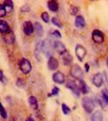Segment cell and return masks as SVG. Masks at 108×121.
<instances>
[{
    "label": "cell",
    "instance_id": "obj_22",
    "mask_svg": "<svg viewBox=\"0 0 108 121\" xmlns=\"http://www.w3.org/2000/svg\"><path fill=\"white\" fill-rule=\"evenodd\" d=\"M3 5L5 6V8H6V11L7 12H11L13 10V1L12 0H5V1L3 2Z\"/></svg>",
    "mask_w": 108,
    "mask_h": 121
},
{
    "label": "cell",
    "instance_id": "obj_33",
    "mask_svg": "<svg viewBox=\"0 0 108 121\" xmlns=\"http://www.w3.org/2000/svg\"><path fill=\"white\" fill-rule=\"evenodd\" d=\"M0 82H1L2 84H7V78L4 75V73L2 72L1 69H0Z\"/></svg>",
    "mask_w": 108,
    "mask_h": 121
},
{
    "label": "cell",
    "instance_id": "obj_30",
    "mask_svg": "<svg viewBox=\"0 0 108 121\" xmlns=\"http://www.w3.org/2000/svg\"><path fill=\"white\" fill-rule=\"evenodd\" d=\"M52 23L55 25V26H56L58 28H61L63 27V25H61L60 21L59 20V18H56V17H53L52 18Z\"/></svg>",
    "mask_w": 108,
    "mask_h": 121
},
{
    "label": "cell",
    "instance_id": "obj_1",
    "mask_svg": "<svg viewBox=\"0 0 108 121\" xmlns=\"http://www.w3.org/2000/svg\"><path fill=\"white\" fill-rule=\"evenodd\" d=\"M81 105L83 107L84 111L86 113H91L93 112V110L95 108V103L93 101V99L88 97V96H84L81 99Z\"/></svg>",
    "mask_w": 108,
    "mask_h": 121
},
{
    "label": "cell",
    "instance_id": "obj_18",
    "mask_svg": "<svg viewBox=\"0 0 108 121\" xmlns=\"http://www.w3.org/2000/svg\"><path fill=\"white\" fill-rule=\"evenodd\" d=\"M10 30H11V28L9 27L8 23L6 21H4V20L0 19V33L2 35H5L6 33H8Z\"/></svg>",
    "mask_w": 108,
    "mask_h": 121
},
{
    "label": "cell",
    "instance_id": "obj_10",
    "mask_svg": "<svg viewBox=\"0 0 108 121\" xmlns=\"http://www.w3.org/2000/svg\"><path fill=\"white\" fill-rule=\"evenodd\" d=\"M91 82L96 87H100L101 85L103 84V75H102V73H95L93 77H92Z\"/></svg>",
    "mask_w": 108,
    "mask_h": 121
},
{
    "label": "cell",
    "instance_id": "obj_12",
    "mask_svg": "<svg viewBox=\"0 0 108 121\" xmlns=\"http://www.w3.org/2000/svg\"><path fill=\"white\" fill-rule=\"evenodd\" d=\"M3 41L7 45H13L15 42V34L12 30H10L8 33L3 35Z\"/></svg>",
    "mask_w": 108,
    "mask_h": 121
},
{
    "label": "cell",
    "instance_id": "obj_6",
    "mask_svg": "<svg viewBox=\"0 0 108 121\" xmlns=\"http://www.w3.org/2000/svg\"><path fill=\"white\" fill-rule=\"evenodd\" d=\"M65 86L68 87L69 89H70V90H71V92H73L76 97H79V95H80V91H79V89H78V85H76V83H75L74 80H71V79L68 80V82H66Z\"/></svg>",
    "mask_w": 108,
    "mask_h": 121
},
{
    "label": "cell",
    "instance_id": "obj_20",
    "mask_svg": "<svg viewBox=\"0 0 108 121\" xmlns=\"http://www.w3.org/2000/svg\"><path fill=\"white\" fill-rule=\"evenodd\" d=\"M90 121H103V115H102V112L99 111V110H96V111L93 112V114L91 115Z\"/></svg>",
    "mask_w": 108,
    "mask_h": 121
},
{
    "label": "cell",
    "instance_id": "obj_19",
    "mask_svg": "<svg viewBox=\"0 0 108 121\" xmlns=\"http://www.w3.org/2000/svg\"><path fill=\"white\" fill-rule=\"evenodd\" d=\"M47 6L49 8V10H51L52 12H56L59 10V3L55 1V0H51V1H48Z\"/></svg>",
    "mask_w": 108,
    "mask_h": 121
},
{
    "label": "cell",
    "instance_id": "obj_31",
    "mask_svg": "<svg viewBox=\"0 0 108 121\" xmlns=\"http://www.w3.org/2000/svg\"><path fill=\"white\" fill-rule=\"evenodd\" d=\"M7 14V11H6V8L3 4H0V18H3L6 16Z\"/></svg>",
    "mask_w": 108,
    "mask_h": 121
},
{
    "label": "cell",
    "instance_id": "obj_29",
    "mask_svg": "<svg viewBox=\"0 0 108 121\" xmlns=\"http://www.w3.org/2000/svg\"><path fill=\"white\" fill-rule=\"evenodd\" d=\"M41 18L45 23H49L50 22V16H49V13L48 12H43L41 14Z\"/></svg>",
    "mask_w": 108,
    "mask_h": 121
},
{
    "label": "cell",
    "instance_id": "obj_21",
    "mask_svg": "<svg viewBox=\"0 0 108 121\" xmlns=\"http://www.w3.org/2000/svg\"><path fill=\"white\" fill-rule=\"evenodd\" d=\"M34 26H35V32H36V34H37V36H38V37H42L43 34H44L43 26H42V25H41L39 22H36V23L34 24Z\"/></svg>",
    "mask_w": 108,
    "mask_h": 121
},
{
    "label": "cell",
    "instance_id": "obj_25",
    "mask_svg": "<svg viewBox=\"0 0 108 121\" xmlns=\"http://www.w3.org/2000/svg\"><path fill=\"white\" fill-rule=\"evenodd\" d=\"M79 11V8L78 6H74V5H70V7H69V13L70 15H73V16H74V15H76L78 13Z\"/></svg>",
    "mask_w": 108,
    "mask_h": 121
},
{
    "label": "cell",
    "instance_id": "obj_3",
    "mask_svg": "<svg viewBox=\"0 0 108 121\" xmlns=\"http://www.w3.org/2000/svg\"><path fill=\"white\" fill-rule=\"evenodd\" d=\"M19 69L23 73L27 74L31 72V69H32V65H31L30 60L28 59L23 58L19 60Z\"/></svg>",
    "mask_w": 108,
    "mask_h": 121
},
{
    "label": "cell",
    "instance_id": "obj_24",
    "mask_svg": "<svg viewBox=\"0 0 108 121\" xmlns=\"http://www.w3.org/2000/svg\"><path fill=\"white\" fill-rule=\"evenodd\" d=\"M100 95H101V97L103 98V100H104V102L106 103V105H108V92H107V89L106 88L102 89Z\"/></svg>",
    "mask_w": 108,
    "mask_h": 121
},
{
    "label": "cell",
    "instance_id": "obj_5",
    "mask_svg": "<svg viewBox=\"0 0 108 121\" xmlns=\"http://www.w3.org/2000/svg\"><path fill=\"white\" fill-rule=\"evenodd\" d=\"M70 75L73 77L75 79H82V77H83V73H82V69H80L79 65H73L70 69Z\"/></svg>",
    "mask_w": 108,
    "mask_h": 121
},
{
    "label": "cell",
    "instance_id": "obj_26",
    "mask_svg": "<svg viewBox=\"0 0 108 121\" xmlns=\"http://www.w3.org/2000/svg\"><path fill=\"white\" fill-rule=\"evenodd\" d=\"M16 85H17L18 87H20V88H25V86H26V82H25L24 79L19 78L16 80Z\"/></svg>",
    "mask_w": 108,
    "mask_h": 121
},
{
    "label": "cell",
    "instance_id": "obj_2",
    "mask_svg": "<svg viewBox=\"0 0 108 121\" xmlns=\"http://www.w3.org/2000/svg\"><path fill=\"white\" fill-rule=\"evenodd\" d=\"M54 45H52L50 40H44L42 44V53L45 55L48 59L53 57V51H54Z\"/></svg>",
    "mask_w": 108,
    "mask_h": 121
},
{
    "label": "cell",
    "instance_id": "obj_9",
    "mask_svg": "<svg viewBox=\"0 0 108 121\" xmlns=\"http://www.w3.org/2000/svg\"><path fill=\"white\" fill-rule=\"evenodd\" d=\"M74 82H75L76 85H78L80 93H82V94L88 93L89 88H88V86H87V84L85 83V82L83 79H74Z\"/></svg>",
    "mask_w": 108,
    "mask_h": 121
},
{
    "label": "cell",
    "instance_id": "obj_32",
    "mask_svg": "<svg viewBox=\"0 0 108 121\" xmlns=\"http://www.w3.org/2000/svg\"><path fill=\"white\" fill-rule=\"evenodd\" d=\"M59 93H60V88L58 86H54L51 93L48 94V96L50 97V96H53V95H59Z\"/></svg>",
    "mask_w": 108,
    "mask_h": 121
},
{
    "label": "cell",
    "instance_id": "obj_35",
    "mask_svg": "<svg viewBox=\"0 0 108 121\" xmlns=\"http://www.w3.org/2000/svg\"><path fill=\"white\" fill-rule=\"evenodd\" d=\"M84 68H85V72L88 73V72H89V65H88V64H85V65H84Z\"/></svg>",
    "mask_w": 108,
    "mask_h": 121
},
{
    "label": "cell",
    "instance_id": "obj_16",
    "mask_svg": "<svg viewBox=\"0 0 108 121\" xmlns=\"http://www.w3.org/2000/svg\"><path fill=\"white\" fill-rule=\"evenodd\" d=\"M28 102H29V105L31 106V108H32V109L38 110L39 103H38V99H37V97H36V96H34V95H31V96H29Z\"/></svg>",
    "mask_w": 108,
    "mask_h": 121
},
{
    "label": "cell",
    "instance_id": "obj_27",
    "mask_svg": "<svg viewBox=\"0 0 108 121\" xmlns=\"http://www.w3.org/2000/svg\"><path fill=\"white\" fill-rule=\"evenodd\" d=\"M61 110H63V113H64L65 115H69V114L70 113V108H69L65 103L61 104Z\"/></svg>",
    "mask_w": 108,
    "mask_h": 121
},
{
    "label": "cell",
    "instance_id": "obj_34",
    "mask_svg": "<svg viewBox=\"0 0 108 121\" xmlns=\"http://www.w3.org/2000/svg\"><path fill=\"white\" fill-rule=\"evenodd\" d=\"M30 6L28 4H25V5H23V6L20 8V12L21 13H28V12H30Z\"/></svg>",
    "mask_w": 108,
    "mask_h": 121
},
{
    "label": "cell",
    "instance_id": "obj_17",
    "mask_svg": "<svg viewBox=\"0 0 108 121\" xmlns=\"http://www.w3.org/2000/svg\"><path fill=\"white\" fill-rule=\"evenodd\" d=\"M61 59H63V63L65 65H70L71 63H73V57L69 52H65V54L61 55Z\"/></svg>",
    "mask_w": 108,
    "mask_h": 121
},
{
    "label": "cell",
    "instance_id": "obj_7",
    "mask_svg": "<svg viewBox=\"0 0 108 121\" xmlns=\"http://www.w3.org/2000/svg\"><path fill=\"white\" fill-rule=\"evenodd\" d=\"M35 31V26L31 21H25L23 23V32L27 36H31Z\"/></svg>",
    "mask_w": 108,
    "mask_h": 121
},
{
    "label": "cell",
    "instance_id": "obj_14",
    "mask_svg": "<svg viewBox=\"0 0 108 121\" xmlns=\"http://www.w3.org/2000/svg\"><path fill=\"white\" fill-rule=\"evenodd\" d=\"M59 68V60L54 57L48 59V69L50 70H56Z\"/></svg>",
    "mask_w": 108,
    "mask_h": 121
},
{
    "label": "cell",
    "instance_id": "obj_15",
    "mask_svg": "<svg viewBox=\"0 0 108 121\" xmlns=\"http://www.w3.org/2000/svg\"><path fill=\"white\" fill-rule=\"evenodd\" d=\"M74 25L76 28H83L85 26V20L83 18V16H81V15H78V16L75 17L74 19Z\"/></svg>",
    "mask_w": 108,
    "mask_h": 121
},
{
    "label": "cell",
    "instance_id": "obj_11",
    "mask_svg": "<svg viewBox=\"0 0 108 121\" xmlns=\"http://www.w3.org/2000/svg\"><path fill=\"white\" fill-rule=\"evenodd\" d=\"M53 80L58 84H64L65 82V77L61 72H56L53 74Z\"/></svg>",
    "mask_w": 108,
    "mask_h": 121
},
{
    "label": "cell",
    "instance_id": "obj_23",
    "mask_svg": "<svg viewBox=\"0 0 108 121\" xmlns=\"http://www.w3.org/2000/svg\"><path fill=\"white\" fill-rule=\"evenodd\" d=\"M0 116H1L3 119H7L8 117V114H7V111L5 110L4 106H3V104L0 102Z\"/></svg>",
    "mask_w": 108,
    "mask_h": 121
},
{
    "label": "cell",
    "instance_id": "obj_36",
    "mask_svg": "<svg viewBox=\"0 0 108 121\" xmlns=\"http://www.w3.org/2000/svg\"><path fill=\"white\" fill-rule=\"evenodd\" d=\"M26 121H36L34 118H33V116L32 115H30L29 117H27V119H26Z\"/></svg>",
    "mask_w": 108,
    "mask_h": 121
},
{
    "label": "cell",
    "instance_id": "obj_13",
    "mask_svg": "<svg viewBox=\"0 0 108 121\" xmlns=\"http://www.w3.org/2000/svg\"><path fill=\"white\" fill-rule=\"evenodd\" d=\"M54 49L60 55V56L63 54H65V52H68V51H66L65 46L64 45V43H61L60 41H55L54 42Z\"/></svg>",
    "mask_w": 108,
    "mask_h": 121
},
{
    "label": "cell",
    "instance_id": "obj_4",
    "mask_svg": "<svg viewBox=\"0 0 108 121\" xmlns=\"http://www.w3.org/2000/svg\"><path fill=\"white\" fill-rule=\"evenodd\" d=\"M91 37H92L93 42L96 44H102L104 42V34L100 30H97V29L93 30L91 33Z\"/></svg>",
    "mask_w": 108,
    "mask_h": 121
},
{
    "label": "cell",
    "instance_id": "obj_37",
    "mask_svg": "<svg viewBox=\"0 0 108 121\" xmlns=\"http://www.w3.org/2000/svg\"><path fill=\"white\" fill-rule=\"evenodd\" d=\"M106 65H107V67H108V58H107V60H106Z\"/></svg>",
    "mask_w": 108,
    "mask_h": 121
},
{
    "label": "cell",
    "instance_id": "obj_28",
    "mask_svg": "<svg viewBox=\"0 0 108 121\" xmlns=\"http://www.w3.org/2000/svg\"><path fill=\"white\" fill-rule=\"evenodd\" d=\"M50 34H51V36L54 38H58V39L61 38V34L60 33L59 30H52V31L50 32Z\"/></svg>",
    "mask_w": 108,
    "mask_h": 121
},
{
    "label": "cell",
    "instance_id": "obj_8",
    "mask_svg": "<svg viewBox=\"0 0 108 121\" xmlns=\"http://www.w3.org/2000/svg\"><path fill=\"white\" fill-rule=\"evenodd\" d=\"M75 55H76V57H78V60L79 62H82L84 59V57L86 56V50L83 46H81V45L78 44L75 46Z\"/></svg>",
    "mask_w": 108,
    "mask_h": 121
}]
</instances>
